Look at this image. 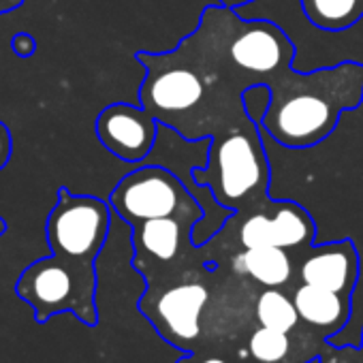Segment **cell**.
I'll return each instance as SVG.
<instances>
[{"instance_id":"1","label":"cell","mask_w":363,"mask_h":363,"mask_svg":"<svg viewBox=\"0 0 363 363\" xmlns=\"http://www.w3.org/2000/svg\"><path fill=\"white\" fill-rule=\"evenodd\" d=\"M363 101V65L342 62L312 75H295L286 88H272L261 120L263 133L286 147H310L327 139L340 113Z\"/></svg>"},{"instance_id":"2","label":"cell","mask_w":363,"mask_h":363,"mask_svg":"<svg viewBox=\"0 0 363 363\" xmlns=\"http://www.w3.org/2000/svg\"><path fill=\"white\" fill-rule=\"evenodd\" d=\"M16 293L22 301L33 306L39 323H48L60 312H73L88 327L99 323L96 267L77 265L52 255L22 272Z\"/></svg>"},{"instance_id":"3","label":"cell","mask_w":363,"mask_h":363,"mask_svg":"<svg viewBox=\"0 0 363 363\" xmlns=\"http://www.w3.org/2000/svg\"><path fill=\"white\" fill-rule=\"evenodd\" d=\"M109 206L130 227L152 218H179L195 227L203 218L201 203L162 164H145L124 175L109 195Z\"/></svg>"},{"instance_id":"4","label":"cell","mask_w":363,"mask_h":363,"mask_svg":"<svg viewBox=\"0 0 363 363\" xmlns=\"http://www.w3.org/2000/svg\"><path fill=\"white\" fill-rule=\"evenodd\" d=\"M197 184H208L216 199L238 210L240 203L265 195L269 169L261 141L246 133H231L212 143L208 167L195 169Z\"/></svg>"},{"instance_id":"5","label":"cell","mask_w":363,"mask_h":363,"mask_svg":"<svg viewBox=\"0 0 363 363\" xmlns=\"http://www.w3.org/2000/svg\"><path fill=\"white\" fill-rule=\"evenodd\" d=\"M111 214L109 201L90 195H73L67 189H60L45 227L52 255L77 265L94 267L109 238Z\"/></svg>"},{"instance_id":"6","label":"cell","mask_w":363,"mask_h":363,"mask_svg":"<svg viewBox=\"0 0 363 363\" xmlns=\"http://www.w3.org/2000/svg\"><path fill=\"white\" fill-rule=\"evenodd\" d=\"M208 299L210 291L201 282H182L160 293L147 289L139 301V310L167 342L189 348L201 337V312Z\"/></svg>"},{"instance_id":"7","label":"cell","mask_w":363,"mask_h":363,"mask_svg":"<svg viewBox=\"0 0 363 363\" xmlns=\"http://www.w3.org/2000/svg\"><path fill=\"white\" fill-rule=\"evenodd\" d=\"M147 69V77L139 92L141 105L158 120L167 122L175 116L193 111L206 96V84L191 67H169L162 56L137 54Z\"/></svg>"},{"instance_id":"8","label":"cell","mask_w":363,"mask_h":363,"mask_svg":"<svg viewBox=\"0 0 363 363\" xmlns=\"http://www.w3.org/2000/svg\"><path fill=\"white\" fill-rule=\"evenodd\" d=\"M158 128L160 122L143 105L130 103L107 105L94 122L99 141L124 162H143L154 150Z\"/></svg>"},{"instance_id":"9","label":"cell","mask_w":363,"mask_h":363,"mask_svg":"<svg viewBox=\"0 0 363 363\" xmlns=\"http://www.w3.org/2000/svg\"><path fill=\"white\" fill-rule=\"evenodd\" d=\"M295 48L289 37L269 22H250L231 39L229 58L231 62L257 75H272L280 69H289Z\"/></svg>"},{"instance_id":"10","label":"cell","mask_w":363,"mask_h":363,"mask_svg":"<svg viewBox=\"0 0 363 363\" xmlns=\"http://www.w3.org/2000/svg\"><path fill=\"white\" fill-rule=\"evenodd\" d=\"M359 278V255L350 240H340L308 250L299 265L303 284L320 286L346 297H352Z\"/></svg>"},{"instance_id":"11","label":"cell","mask_w":363,"mask_h":363,"mask_svg":"<svg viewBox=\"0 0 363 363\" xmlns=\"http://www.w3.org/2000/svg\"><path fill=\"white\" fill-rule=\"evenodd\" d=\"M133 229V267L145 274L150 267L171 263L179 257L182 246L191 240L193 225L179 218H152L130 227ZM193 244V242H191Z\"/></svg>"},{"instance_id":"12","label":"cell","mask_w":363,"mask_h":363,"mask_svg":"<svg viewBox=\"0 0 363 363\" xmlns=\"http://www.w3.org/2000/svg\"><path fill=\"white\" fill-rule=\"evenodd\" d=\"M293 303L301 323L316 331V335L325 342L335 335L350 318V297L320 286L301 282L293 291Z\"/></svg>"},{"instance_id":"13","label":"cell","mask_w":363,"mask_h":363,"mask_svg":"<svg viewBox=\"0 0 363 363\" xmlns=\"http://www.w3.org/2000/svg\"><path fill=\"white\" fill-rule=\"evenodd\" d=\"M233 269L252 278L265 289H282L293 278V259L286 248L278 246L246 248L244 252L235 255Z\"/></svg>"},{"instance_id":"14","label":"cell","mask_w":363,"mask_h":363,"mask_svg":"<svg viewBox=\"0 0 363 363\" xmlns=\"http://www.w3.org/2000/svg\"><path fill=\"white\" fill-rule=\"evenodd\" d=\"M272 238L278 248H303L312 246L316 235V225L312 216L295 201H276L269 208Z\"/></svg>"},{"instance_id":"15","label":"cell","mask_w":363,"mask_h":363,"mask_svg":"<svg viewBox=\"0 0 363 363\" xmlns=\"http://www.w3.org/2000/svg\"><path fill=\"white\" fill-rule=\"evenodd\" d=\"M306 20L327 33H342L363 18V0H299Z\"/></svg>"},{"instance_id":"16","label":"cell","mask_w":363,"mask_h":363,"mask_svg":"<svg viewBox=\"0 0 363 363\" xmlns=\"http://www.w3.org/2000/svg\"><path fill=\"white\" fill-rule=\"evenodd\" d=\"M255 316H257L259 325L272 327V329H278L284 333H293L301 323L299 312L293 303V297H289L280 289H263L259 293L257 306H255Z\"/></svg>"},{"instance_id":"17","label":"cell","mask_w":363,"mask_h":363,"mask_svg":"<svg viewBox=\"0 0 363 363\" xmlns=\"http://www.w3.org/2000/svg\"><path fill=\"white\" fill-rule=\"evenodd\" d=\"M246 348L248 363H286L293 350V340L291 333L261 325L248 335Z\"/></svg>"},{"instance_id":"18","label":"cell","mask_w":363,"mask_h":363,"mask_svg":"<svg viewBox=\"0 0 363 363\" xmlns=\"http://www.w3.org/2000/svg\"><path fill=\"white\" fill-rule=\"evenodd\" d=\"M240 244L244 248L274 246L269 212H255L242 223V227H240Z\"/></svg>"},{"instance_id":"19","label":"cell","mask_w":363,"mask_h":363,"mask_svg":"<svg viewBox=\"0 0 363 363\" xmlns=\"http://www.w3.org/2000/svg\"><path fill=\"white\" fill-rule=\"evenodd\" d=\"M242 101H244V109H246V116L259 126L267 107H269V101H272V88L259 84V86H252V88H246L244 94H242Z\"/></svg>"},{"instance_id":"20","label":"cell","mask_w":363,"mask_h":363,"mask_svg":"<svg viewBox=\"0 0 363 363\" xmlns=\"http://www.w3.org/2000/svg\"><path fill=\"white\" fill-rule=\"evenodd\" d=\"M312 363H359L354 346H333L329 344V352H320L312 359Z\"/></svg>"},{"instance_id":"21","label":"cell","mask_w":363,"mask_h":363,"mask_svg":"<svg viewBox=\"0 0 363 363\" xmlns=\"http://www.w3.org/2000/svg\"><path fill=\"white\" fill-rule=\"evenodd\" d=\"M13 52L20 56V58H30L35 56V50H37V43H35V37L28 35V33H18L13 37Z\"/></svg>"},{"instance_id":"22","label":"cell","mask_w":363,"mask_h":363,"mask_svg":"<svg viewBox=\"0 0 363 363\" xmlns=\"http://www.w3.org/2000/svg\"><path fill=\"white\" fill-rule=\"evenodd\" d=\"M11 154H13L11 133H9V128L3 122H0V171L7 167V162L11 160Z\"/></svg>"},{"instance_id":"23","label":"cell","mask_w":363,"mask_h":363,"mask_svg":"<svg viewBox=\"0 0 363 363\" xmlns=\"http://www.w3.org/2000/svg\"><path fill=\"white\" fill-rule=\"evenodd\" d=\"M177 363H233V361H231L229 357H220V354H214V352L201 359V357L195 352L193 357H182Z\"/></svg>"},{"instance_id":"24","label":"cell","mask_w":363,"mask_h":363,"mask_svg":"<svg viewBox=\"0 0 363 363\" xmlns=\"http://www.w3.org/2000/svg\"><path fill=\"white\" fill-rule=\"evenodd\" d=\"M24 5V0H0V16L11 13L16 9H20Z\"/></svg>"},{"instance_id":"25","label":"cell","mask_w":363,"mask_h":363,"mask_svg":"<svg viewBox=\"0 0 363 363\" xmlns=\"http://www.w3.org/2000/svg\"><path fill=\"white\" fill-rule=\"evenodd\" d=\"M218 3L227 9H240V7H246L250 3H255V0H218Z\"/></svg>"},{"instance_id":"26","label":"cell","mask_w":363,"mask_h":363,"mask_svg":"<svg viewBox=\"0 0 363 363\" xmlns=\"http://www.w3.org/2000/svg\"><path fill=\"white\" fill-rule=\"evenodd\" d=\"M357 359H359V363H363V340H361V346L357 348Z\"/></svg>"},{"instance_id":"27","label":"cell","mask_w":363,"mask_h":363,"mask_svg":"<svg viewBox=\"0 0 363 363\" xmlns=\"http://www.w3.org/2000/svg\"><path fill=\"white\" fill-rule=\"evenodd\" d=\"M7 231V225H5V220L3 218H0V235H3Z\"/></svg>"}]
</instances>
